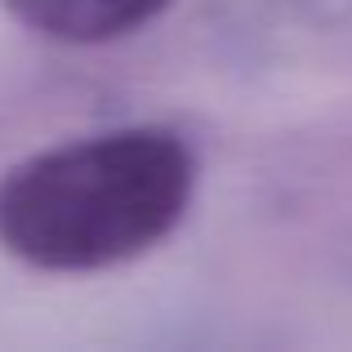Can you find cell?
<instances>
[{"label":"cell","mask_w":352,"mask_h":352,"mask_svg":"<svg viewBox=\"0 0 352 352\" xmlns=\"http://www.w3.org/2000/svg\"><path fill=\"white\" fill-rule=\"evenodd\" d=\"M23 27L63 45H103L147 27L170 0H5Z\"/></svg>","instance_id":"cell-2"},{"label":"cell","mask_w":352,"mask_h":352,"mask_svg":"<svg viewBox=\"0 0 352 352\" xmlns=\"http://www.w3.org/2000/svg\"><path fill=\"white\" fill-rule=\"evenodd\" d=\"M192 156L165 129L50 147L0 183V245L41 272H98L152 250L183 219Z\"/></svg>","instance_id":"cell-1"}]
</instances>
